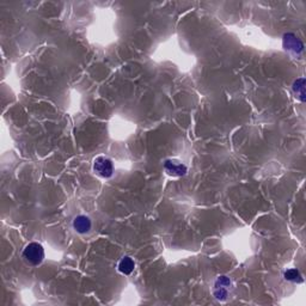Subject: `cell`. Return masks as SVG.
<instances>
[{"label":"cell","mask_w":306,"mask_h":306,"mask_svg":"<svg viewBox=\"0 0 306 306\" xmlns=\"http://www.w3.org/2000/svg\"><path fill=\"white\" fill-rule=\"evenodd\" d=\"M134 268H135V262H134V260L129 256L122 257V260L119 262V270L125 275L132 274Z\"/></svg>","instance_id":"52a82bcc"},{"label":"cell","mask_w":306,"mask_h":306,"mask_svg":"<svg viewBox=\"0 0 306 306\" xmlns=\"http://www.w3.org/2000/svg\"><path fill=\"white\" fill-rule=\"evenodd\" d=\"M23 259L30 266H39L44 260V249L40 243L32 242L25 245L23 250Z\"/></svg>","instance_id":"6da1fadb"},{"label":"cell","mask_w":306,"mask_h":306,"mask_svg":"<svg viewBox=\"0 0 306 306\" xmlns=\"http://www.w3.org/2000/svg\"><path fill=\"white\" fill-rule=\"evenodd\" d=\"M164 169L168 175L174 177H181L187 174V166L178 159H166L164 161Z\"/></svg>","instance_id":"277c9868"},{"label":"cell","mask_w":306,"mask_h":306,"mask_svg":"<svg viewBox=\"0 0 306 306\" xmlns=\"http://www.w3.org/2000/svg\"><path fill=\"white\" fill-rule=\"evenodd\" d=\"M293 91L297 94L298 98L301 102L306 101V95H305V79L299 78L293 82Z\"/></svg>","instance_id":"ba28073f"},{"label":"cell","mask_w":306,"mask_h":306,"mask_svg":"<svg viewBox=\"0 0 306 306\" xmlns=\"http://www.w3.org/2000/svg\"><path fill=\"white\" fill-rule=\"evenodd\" d=\"M94 171L102 178H109L114 174V164L104 156H99L94 160Z\"/></svg>","instance_id":"3957f363"},{"label":"cell","mask_w":306,"mask_h":306,"mask_svg":"<svg viewBox=\"0 0 306 306\" xmlns=\"http://www.w3.org/2000/svg\"><path fill=\"white\" fill-rule=\"evenodd\" d=\"M232 292V281L228 276H218L213 285V295L220 301L228 300Z\"/></svg>","instance_id":"7a4b0ae2"},{"label":"cell","mask_w":306,"mask_h":306,"mask_svg":"<svg viewBox=\"0 0 306 306\" xmlns=\"http://www.w3.org/2000/svg\"><path fill=\"white\" fill-rule=\"evenodd\" d=\"M91 219L87 215H78L73 220V229L78 233H87L91 230Z\"/></svg>","instance_id":"8992f818"},{"label":"cell","mask_w":306,"mask_h":306,"mask_svg":"<svg viewBox=\"0 0 306 306\" xmlns=\"http://www.w3.org/2000/svg\"><path fill=\"white\" fill-rule=\"evenodd\" d=\"M284 277L285 280L291 281V283H298V284L302 283V276L300 271H299L297 268H291V269L285 271Z\"/></svg>","instance_id":"9c48e42d"},{"label":"cell","mask_w":306,"mask_h":306,"mask_svg":"<svg viewBox=\"0 0 306 306\" xmlns=\"http://www.w3.org/2000/svg\"><path fill=\"white\" fill-rule=\"evenodd\" d=\"M283 42L285 49L293 51L294 54H300L301 51L304 50V43H302V41L292 33L285 34Z\"/></svg>","instance_id":"5b68a950"}]
</instances>
